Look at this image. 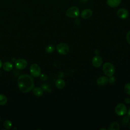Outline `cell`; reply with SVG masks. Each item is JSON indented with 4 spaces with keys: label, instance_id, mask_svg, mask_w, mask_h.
Segmentation results:
<instances>
[{
    "label": "cell",
    "instance_id": "cell-1",
    "mask_svg": "<svg viewBox=\"0 0 130 130\" xmlns=\"http://www.w3.org/2000/svg\"><path fill=\"white\" fill-rule=\"evenodd\" d=\"M18 85L20 91L23 93L28 92L34 88V79L28 75H21L18 79Z\"/></svg>",
    "mask_w": 130,
    "mask_h": 130
},
{
    "label": "cell",
    "instance_id": "cell-2",
    "mask_svg": "<svg viewBox=\"0 0 130 130\" xmlns=\"http://www.w3.org/2000/svg\"><path fill=\"white\" fill-rule=\"evenodd\" d=\"M103 71L105 74L108 77H112L115 71L114 66L110 62H106L103 66Z\"/></svg>",
    "mask_w": 130,
    "mask_h": 130
},
{
    "label": "cell",
    "instance_id": "cell-3",
    "mask_svg": "<svg viewBox=\"0 0 130 130\" xmlns=\"http://www.w3.org/2000/svg\"><path fill=\"white\" fill-rule=\"evenodd\" d=\"M80 11L78 7L73 6L69 8L66 12V15L70 18H77L79 16Z\"/></svg>",
    "mask_w": 130,
    "mask_h": 130
},
{
    "label": "cell",
    "instance_id": "cell-4",
    "mask_svg": "<svg viewBox=\"0 0 130 130\" xmlns=\"http://www.w3.org/2000/svg\"><path fill=\"white\" fill-rule=\"evenodd\" d=\"M30 73L32 77H38L41 75V70L37 63H33L30 67Z\"/></svg>",
    "mask_w": 130,
    "mask_h": 130
},
{
    "label": "cell",
    "instance_id": "cell-5",
    "mask_svg": "<svg viewBox=\"0 0 130 130\" xmlns=\"http://www.w3.org/2000/svg\"><path fill=\"white\" fill-rule=\"evenodd\" d=\"M56 50L58 53L62 55H66L69 53L70 48L67 44L61 43L56 46Z\"/></svg>",
    "mask_w": 130,
    "mask_h": 130
},
{
    "label": "cell",
    "instance_id": "cell-6",
    "mask_svg": "<svg viewBox=\"0 0 130 130\" xmlns=\"http://www.w3.org/2000/svg\"><path fill=\"white\" fill-rule=\"evenodd\" d=\"M115 113L118 116H123L127 113V108L122 103H119L115 107Z\"/></svg>",
    "mask_w": 130,
    "mask_h": 130
},
{
    "label": "cell",
    "instance_id": "cell-7",
    "mask_svg": "<svg viewBox=\"0 0 130 130\" xmlns=\"http://www.w3.org/2000/svg\"><path fill=\"white\" fill-rule=\"evenodd\" d=\"M27 61L24 59H18L15 62V67L18 70L24 69L27 67Z\"/></svg>",
    "mask_w": 130,
    "mask_h": 130
},
{
    "label": "cell",
    "instance_id": "cell-8",
    "mask_svg": "<svg viewBox=\"0 0 130 130\" xmlns=\"http://www.w3.org/2000/svg\"><path fill=\"white\" fill-rule=\"evenodd\" d=\"M117 15L120 19H126L128 16V12L124 8H121L117 11Z\"/></svg>",
    "mask_w": 130,
    "mask_h": 130
},
{
    "label": "cell",
    "instance_id": "cell-9",
    "mask_svg": "<svg viewBox=\"0 0 130 130\" xmlns=\"http://www.w3.org/2000/svg\"><path fill=\"white\" fill-rule=\"evenodd\" d=\"M103 63V59L100 56L96 55L93 57L92 59V64L95 68H99Z\"/></svg>",
    "mask_w": 130,
    "mask_h": 130
},
{
    "label": "cell",
    "instance_id": "cell-10",
    "mask_svg": "<svg viewBox=\"0 0 130 130\" xmlns=\"http://www.w3.org/2000/svg\"><path fill=\"white\" fill-rule=\"evenodd\" d=\"M92 15V11L90 9H85L83 10L81 13V16L83 19H88L90 18Z\"/></svg>",
    "mask_w": 130,
    "mask_h": 130
},
{
    "label": "cell",
    "instance_id": "cell-11",
    "mask_svg": "<svg viewBox=\"0 0 130 130\" xmlns=\"http://www.w3.org/2000/svg\"><path fill=\"white\" fill-rule=\"evenodd\" d=\"M97 83L100 86H104L109 82V79L106 76H101L97 79Z\"/></svg>",
    "mask_w": 130,
    "mask_h": 130
},
{
    "label": "cell",
    "instance_id": "cell-12",
    "mask_svg": "<svg viewBox=\"0 0 130 130\" xmlns=\"http://www.w3.org/2000/svg\"><path fill=\"white\" fill-rule=\"evenodd\" d=\"M121 0H107V4L111 8H115L118 7L121 3Z\"/></svg>",
    "mask_w": 130,
    "mask_h": 130
},
{
    "label": "cell",
    "instance_id": "cell-13",
    "mask_svg": "<svg viewBox=\"0 0 130 130\" xmlns=\"http://www.w3.org/2000/svg\"><path fill=\"white\" fill-rule=\"evenodd\" d=\"M32 89V93L37 96H41L43 94V89L41 87H36Z\"/></svg>",
    "mask_w": 130,
    "mask_h": 130
},
{
    "label": "cell",
    "instance_id": "cell-14",
    "mask_svg": "<svg viewBox=\"0 0 130 130\" xmlns=\"http://www.w3.org/2000/svg\"><path fill=\"white\" fill-rule=\"evenodd\" d=\"M55 85L58 89H62L65 86V82L63 80L61 79H57L55 82Z\"/></svg>",
    "mask_w": 130,
    "mask_h": 130
},
{
    "label": "cell",
    "instance_id": "cell-15",
    "mask_svg": "<svg viewBox=\"0 0 130 130\" xmlns=\"http://www.w3.org/2000/svg\"><path fill=\"white\" fill-rule=\"evenodd\" d=\"M3 69L5 71H7V72H9V71H11L12 70L13 65L10 62L7 61V62H5L3 64Z\"/></svg>",
    "mask_w": 130,
    "mask_h": 130
},
{
    "label": "cell",
    "instance_id": "cell-16",
    "mask_svg": "<svg viewBox=\"0 0 130 130\" xmlns=\"http://www.w3.org/2000/svg\"><path fill=\"white\" fill-rule=\"evenodd\" d=\"M119 129V124L115 121L112 122L109 127V130H118Z\"/></svg>",
    "mask_w": 130,
    "mask_h": 130
},
{
    "label": "cell",
    "instance_id": "cell-17",
    "mask_svg": "<svg viewBox=\"0 0 130 130\" xmlns=\"http://www.w3.org/2000/svg\"><path fill=\"white\" fill-rule=\"evenodd\" d=\"M7 98L5 95L0 94V105L4 106L6 105L7 103Z\"/></svg>",
    "mask_w": 130,
    "mask_h": 130
},
{
    "label": "cell",
    "instance_id": "cell-18",
    "mask_svg": "<svg viewBox=\"0 0 130 130\" xmlns=\"http://www.w3.org/2000/svg\"><path fill=\"white\" fill-rule=\"evenodd\" d=\"M55 50V46L53 44H50L48 45L45 49V50L46 51V52L48 53H52Z\"/></svg>",
    "mask_w": 130,
    "mask_h": 130
},
{
    "label": "cell",
    "instance_id": "cell-19",
    "mask_svg": "<svg viewBox=\"0 0 130 130\" xmlns=\"http://www.w3.org/2000/svg\"><path fill=\"white\" fill-rule=\"evenodd\" d=\"M4 126L7 129H10L12 128V123L9 120H6L4 122Z\"/></svg>",
    "mask_w": 130,
    "mask_h": 130
},
{
    "label": "cell",
    "instance_id": "cell-20",
    "mask_svg": "<svg viewBox=\"0 0 130 130\" xmlns=\"http://www.w3.org/2000/svg\"><path fill=\"white\" fill-rule=\"evenodd\" d=\"M124 89L125 92L128 95H130V83H127L125 85Z\"/></svg>",
    "mask_w": 130,
    "mask_h": 130
},
{
    "label": "cell",
    "instance_id": "cell-21",
    "mask_svg": "<svg viewBox=\"0 0 130 130\" xmlns=\"http://www.w3.org/2000/svg\"><path fill=\"white\" fill-rule=\"evenodd\" d=\"M130 119V117L128 116V115L127 116H125L124 117H123L122 119V122L124 124H126L127 123Z\"/></svg>",
    "mask_w": 130,
    "mask_h": 130
},
{
    "label": "cell",
    "instance_id": "cell-22",
    "mask_svg": "<svg viewBox=\"0 0 130 130\" xmlns=\"http://www.w3.org/2000/svg\"><path fill=\"white\" fill-rule=\"evenodd\" d=\"M126 41L127 42L130 44V31H128L127 34H126Z\"/></svg>",
    "mask_w": 130,
    "mask_h": 130
},
{
    "label": "cell",
    "instance_id": "cell-23",
    "mask_svg": "<svg viewBox=\"0 0 130 130\" xmlns=\"http://www.w3.org/2000/svg\"><path fill=\"white\" fill-rule=\"evenodd\" d=\"M42 89H44V90H48L49 89V87H48V86L46 84H43L42 86Z\"/></svg>",
    "mask_w": 130,
    "mask_h": 130
},
{
    "label": "cell",
    "instance_id": "cell-24",
    "mask_svg": "<svg viewBox=\"0 0 130 130\" xmlns=\"http://www.w3.org/2000/svg\"><path fill=\"white\" fill-rule=\"evenodd\" d=\"M40 76H41V77H40L41 79L42 80H43V81H45V80H46L47 79V76L46 75L42 74V75H40Z\"/></svg>",
    "mask_w": 130,
    "mask_h": 130
},
{
    "label": "cell",
    "instance_id": "cell-25",
    "mask_svg": "<svg viewBox=\"0 0 130 130\" xmlns=\"http://www.w3.org/2000/svg\"><path fill=\"white\" fill-rule=\"evenodd\" d=\"M124 102L126 104H130V98H126L125 100H124Z\"/></svg>",
    "mask_w": 130,
    "mask_h": 130
},
{
    "label": "cell",
    "instance_id": "cell-26",
    "mask_svg": "<svg viewBox=\"0 0 130 130\" xmlns=\"http://www.w3.org/2000/svg\"><path fill=\"white\" fill-rule=\"evenodd\" d=\"M127 114H128V116L130 117V108H129L128 109V110Z\"/></svg>",
    "mask_w": 130,
    "mask_h": 130
},
{
    "label": "cell",
    "instance_id": "cell-27",
    "mask_svg": "<svg viewBox=\"0 0 130 130\" xmlns=\"http://www.w3.org/2000/svg\"><path fill=\"white\" fill-rule=\"evenodd\" d=\"M2 66H3V64H2V62L1 60L0 59V68L2 67Z\"/></svg>",
    "mask_w": 130,
    "mask_h": 130
},
{
    "label": "cell",
    "instance_id": "cell-28",
    "mask_svg": "<svg viewBox=\"0 0 130 130\" xmlns=\"http://www.w3.org/2000/svg\"><path fill=\"white\" fill-rule=\"evenodd\" d=\"M128 126H129V128H130V122H129V124H128Z\"/></svg>",
    "mask_w": 130,
    "mask_h": 130
},
{
    "label": "cell",
    "instance_id": "cell-29",
    "mask_svg": "<svg viewBox=\"0 0 130 130\" xmlns=\"http://www.w3.org/2000/svg\"><path fill=\"white\" fill-rule=\"evenodd\" d=\"M0 120H1V116H0Z\"/></svg>",
    "mask_w": 130,
    "mask_h": 130
}]
</instances>
